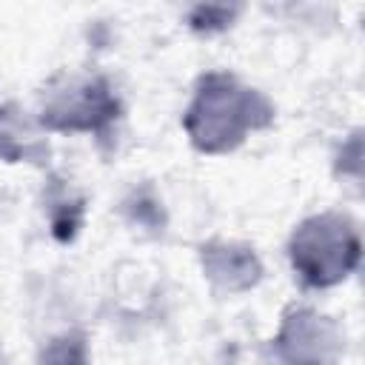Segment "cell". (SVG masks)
<instances>
[{
    "mask_svg": "<svg viewBox=\"0 0 365 365\" xmlns=\"http://www.w3.org/2000/svg\"><path fill=\"white\" fill-rule=\"evenodd\" d=\"M245 11L242 3H191L180 11V26L197 40H220L242 23Z\"/></svg>",
    "mask_w": 365,
    "mask_h": 365,
    "instance_id": "obj_9",
    "label": "cell"
},
{
    "mask_svg": "<svg viewBox=\"0 0 365 365\" xmlns=\"http://www.w3.org/2000/svg\"><path fill=\"white\" fill-rule=\"evenodd\" d=\"M37 205L43 225L57 245H74L83 237L88 222V197L71 177L57 168L43 171Z\"/></svg>",
    "mask_w": 365,
    "mask_h": 365,
    "instance_id": "obj_6",
    "label": "cell"
},
{
    "mask_svg": "<svg viewBox=\"0 0 365 365\" xmlns=\"http://www.w3.org/2000/svg\"><path fill=\"white\" fill-rule=\"evenodd\" d=\"M31 111L48 137H83L108 154L120 143L128 103L106 68L66 66L43 80Z\"/></svg>",
    "mask_w": 365,
    "mask_h": 365,
    "instance_id": "obj_2",
    "label": "cell"
},
{
    "mask_svg": "<svg viewBox=\"0 0 365 365\" xmlns=\"http://www.w3.org/2000/svg\"><path fill=\"white\" fill-rule=\"evenodd\" d=\"M34 365H94L91 336L86 328H60L48 334L34 354Z\"/></svg>",
    "mask_w": 365,
    "mask_h": 365,
    "instance_id": "obj_10",
    "label": "cell"
},
{
    "mask_svg": "<svg viewBox=\"0 0 365 365\" xmlns=\"http://www.w3.org/2000/svg\"><path fill=\"white\" fill-rule=\"evenodd\" d=\"M331 165V177L336 180V185H351L354 191L362 188V174H365V143H362V128L354 125L345 134H339V140L331 148L328 157Z\"/></svg>",
    "mask_w": 365,
    "mask_h": 365,
    "instance_id": "obj_11",
    "label": "cell"
},
{
    "mask_svg": "<svg viewBox=\"0 0 365 365\" xmlns=\"http://www.w3.org/2000/svg\"><path fill=\"white\" fill-rule=\"evenodd\" d=\"M271 365H342L348 328L339 317L311 299L288 302L268 336Z\"/></svg>",
    "mask_w": 365,
    "mask_h": 365,
    "instance_id": "obj_4",
    "label": "cell"
},
{
    "mask_svg": "<svg viewBox=\"0 0 365 365\" xmlns=\"http://www.w3.org/2000/svg\"><path fill=\"white\" fill-rule=\"evenodd\" d=\"M285 265L291 282L305 297L348 285L362 268V228L348 208H319L302 214L285 237Z\"/></svg>",
    "mask_w": 365,
    "mask_h": 365,
    "instance_id": "obj_3",
    "label": "cell"
},
{
    "mask_svg": "<svg viewBox=\"0 0 365 365\" xmlns=\"http://www.w3.org/2000/svg\"><path fill=\"white\" fill-rule=\"evenodd\" d=\"M0 163L51 168V137L40 128L34 111L11 97H0Z\"/></svg>",
    "mask_w": 365,
    "mask_h": 365,
    "instance_id": "obj_7",
    "label": "cell"
},
{
    "mask_svg": "<svg viewBox=\"0 0 365 365\" xmlns=\"http://www.w3.org/2000/svg\"><path fill=\"white\" fill-rule=\"evenodd\" d=\"M194 254L202 282L220 299H242L268 277V265L251 240L211 234L197 242Z\"/></svg>",
    "mask_w": 365,
    "mask_h": 365,
    "instance_id": "obj_5",
    "label": "cell"
},
{
    "mask_svg": "<svg viewBox=\"0 0 365 365\" xmlns=\"http://www.w3.org/2000/svg\"><path fill=\"white\" fill-rule=\"evenodd\" d=\"M277 100L237 68H202L180 111V131L188 148L200 157L217 160L245 148L257 134L277 125Z\"/></svg>",
    "mask_w": 365,
    "mask_h": 365,
    "instance_id": "obj_1",
    "label": "cell"
},
{
    "mask_svg": "<svg viewBox=\"0 0 365 365\" xmlns=\"http://www.w3.org/2000/svg\"><path fill=\"white\" fill-rule=\"evenodd\" d=\"M0 365H9V362H6V354H3V351H0Z\"/></svg>",
    "mask_w": 365,
    "mask_h": 365,
    "instance_id": "obj_12",
    "label": "cell"
},
{
    "mask_svg": "<svg viewBox=\"0 0 365 365\" xmlns=\"http://www.w3.org/2000/svg\"><path fill=\"white\" fill-rule=\"evenodd\" d=\"M117 211L123 222L140 237L160 240L168 231V208L160 188L151 180H134L117 200Z\"/></svg>",
    "mask_w": 365,
    "mask_h": 365,
    "instance_id": "obj_8",
    "label": "cell"
}]
</instances>
